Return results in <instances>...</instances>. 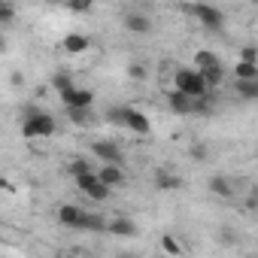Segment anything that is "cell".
Masks as SVG:
<instances>
[{"mask_svg": "<svg viewBox=\"0 0 258 258\" xmlns=\"http://www.w3.org/2000/svg\"><path fill=\"white\" fill-rule=\"evenodd\" d=\"M58 131V121L52 112L40 109V106H28L25 115H22V137L25 140H46V137H55Z\"/></svg>", "mask_w": 258, "mask_h": 258, "instance_id": "cell-1", "label": "cell"}, {"mask_svg": "<svg viewBox=\"0 0 258 258\" xmlns=\"http://www.w3.org/2000/svg\"><path fill=\"white\" fill-rule=\"evenodd\" d=\"M173 91H179V94H185L191 100H201V97L210 94L207 85H204V79H201V73L195 67H179L173 73Z\"/></svg>", "mask_w": 258, "mask_h": 258, "instance_id": "cell-2", "label": "cell"}, {"mask_svg": "<svg viewBox=\"0 0 258 258\" xmlns=\"http://www.w3.org/2000/svg\"><path fill=\"white\" fill-rule=\"evenodd\" d=\"M109 118H112L115 124L127 127V131H134V134H149V131H152L149 115L140 112V109H134V106H115V109H109Z\"/></svg>", "mask_w": 258, "mask_h": 258, "instance_id": "cell-3", "label": "cell"}, {"mask_svg": "<svg viewBox=\"0 0 258 258\" xmlns=\"http://www.w3.org/2000/svg\"><path fill=\"white\" fill-rule=\"evenodd\" d=\"M182 13L195 16L201 28L207 31H222L225 28V13L219 7H210V4H191V7H182Z\"/></svg>", "mask_w": 258, "mask_h": 258, "instance_id": "cell-4", "label": "cell"}, {"mask_svg": "<svg viewBox=\"0 0 258 258\" xmlns=\"http://www.w3.org/2000/svg\"><path fill=\"white\" fill-rule=\"evenodd\" d=\"M73 182H76V188H79L85 198H91V201H97V204L109 201V195H112V191H109V188L94 176V170H91V173H85V176H76Z\"/></svg>", "mask_w": 258, "mask_h": 258, "instance_id": "cell-5", "label": "cell"}, {"mask_svg": "<svg viewBox=\"0 0 258 258\" xmlns=\"http://www.w3.org/2000/svg\"><path fill=\"white\" fill-rule=\"evenodd\" d=\"M91 152H94L103 164H115V167H121V161H124L121 149H118L112 140H94V143H91Z\"/></svg>", "mask_w": 258, "mask_h": 258, "instance_id": "cell-6", "label": "cell"}, {"mask_svg": "<svg viewBox=\"0 0 258 258\" xmlns=\"http://www.w3.org/2000/svg\"><path fill=\"white\" fill-rule=\"evenodd\" d=\"M61 100H64V106L67 109H91V103H94V94H91V88H70V91H64L61 94Z\"/></svg>", "mask_w": 258, "mask_h": 258, "instance_id": "cell-7", "label": "cell"}, {"mask_svg": "<svg viewBox=\"0 0 258 258\" xmlns=\"http://www.w3.org/2000/svg\"><path fill=\"white\" fill-rule=\"evenodd\" d=\"M121 25H124V31H131V34H149L152 31V19L146 13H140V10H127L121 16Z\"/></svg>", "mask_w": 258, "mask_h": 258, "instance_id": "cell-8", "label": "cell"}, {"mask_svg": "<svg viewBox=\"0 0 258 258\" xmlns=\"http://www.w3.org/2000/svg\"><path fill=\"white\" fill-rule=\"evenodd\" d=\"M106 231H109L112 237H137V234H140L137 222L127 219V216H112V219H106Z\"/></svg>", "mask_w": 258, "mask_h": 258, "instance_id": "cell-9", "label": "cell"}, {"mask_svg": "<svg viewBox=\"0 0 258 258\" xmlns=\"http://www.w3.org/2000/svg\"><path fill=\"white\" fill-rule=\"evenodd\" d=\"M94 176H97L109 191H112V188H118V185L124 182V170H121V167H115V164H103L100 170H94Z\"/></svg>", "mask_w": 258, "mask_h": 258, "instance_id": "cell-10", "label": "cell"}, {"mask_svg": "<svg viewBox=\"0 0 258 258\" xmlns=\"http://www.w3.org/2000/svg\"><path fill=\"white\" fill-rule=\"evenodd\" d=\"M152 182H155V188H161V191H176V188H182V179H179V176H176L170 167H161V170H155Z\"/></svg>", "mask_w": 258, "mask_h": 258, "instance_id": "cell-11", "label": "cell"}, {"mask_svg": "<svg viewBox=\"0 0 258 258\" xmlns=\"http://www.w3.org/2000/svg\"><path fill=\"white\" fill-rule=\"evenodd\" d=\"M207 188H210V195H216V198H222V201H231V198L237 195V188H234V182H231L228 176H213V179L207 182Z\"/></svg>", "mask_w": 258, "mask_h": 258, "instance_id": "cell-12", "label": "cell"}, {"mask_svg": "<svg viewBox=\"0 0 258 258\" xmlns=\"http://www.w3.org/2000/svg\"><path fill=\"white\" fill-rule=\"evenodd\" d=\"M82 213H85V210H79L76 204H64V207L58 210V222H61L64 228H73V231H79V222H82Z\"/></svg>", "mask_w": 258, "mask_h": 258, "instance_id": "cell-13", "label": "cell"}, {"mask_svg": "<svg viewBox=\"0 0 258 258\" xmlns=\"http://www.w3.org/2000/svg\"><path fill=\"white\" fill-rule=\"evenodd\" d=\"M167 106H170L176 115H191V112H195V100L185 97V94H179V91H170V94H167Z\"/></svg>", "mask_w": 258, "mask_h": 258, "instance_id": "cell-14", "label": "cell"}, {"mask_svg": "<svg viewBox=\"0 0 258 258\" xmlns=\"http://www.w3.org/2000/svg\"><path fill=\"white\" fill-rule=\"evenodd\" d=\"M61 49L70 52V55H79V52L91 49V37H85V34H67L64 43H61Z\"/></svg>", "mask_w": 258, "mask_h": 258, "instance_id": "cell-15", "label": "cell"}, {"mask_svg": "<svg viewBox=\"0 0 258 258\" xmlns=\"http://www.w3.org/2000/svg\"><path fill=\"white\" fill-rule=\"evenodd\" d=\"M198 73H201V79H204L207 91H210V88H216V85H222V79H225V67H222V64L207 67V70H198Z\"/></svg>", "mask_w": 258, "mask_h": 258, "instance_id": "cell-16", "label": "cell"}, {"mask_svg": "<svg viewBox=\"0 0 258 258\" xmlns=\"http://www.w3.org/2000/svg\"><path fill=\"white\" fill-rule=\"evenodd\" d=\"M234 79H237V82H255V79H258V64H243V61H237V64H234Z\"/></svg>", "mask_w": 258, "mask_h": 258, "instance_id": "cell-17", "label": "cell"}, {"mask_svg": "<svg viewBox=\"0 0 258 258\" xmlns=\"http://www.w3.org/2000/svg\"><path fill=\"white\" fill-rule=\"evenodd\" d=\"M79 231H106V219L97 216V213H82Z\"/></svg>", "mask_w": 258, "mask_h": 258, "instance_id": "cell-18", "label": "cell"}, {"mask_svg": "<svg viewBox=\"0 0 258 258\" xmlns=\"http://www.w3.org/2000/svg\"><path fill=\"white\" fill-rule=\"evenodd\" d=\"M216 64H222V61H219V55L210 52V49H201V52L195 55V70H207V67H216Z\"/></svg>", "mask_w": 258, "mask_h": 258, "instance_id": "cell-19", "label": "cell"}, {"mask_svg": "<svg viewBox=\"0 0 258 258\" xmlns=\"http://www.w3.org/2000/svg\"><path fill=\"white\" fill-rule=\"evenodd\" d=\"M91 170H94V167H91L85 158H73V161L64 167V173H67V176H73V179H76V176H85V173H91Z\"/></svg>", "mask_w": 258, "mask_h": 258, "instance_id": "cell-20", "label": "cell"}, {"mask_svg": "<svg viewBox=\"0 0 258 258\" xmlns=\"http://www.w3.org/2000/svg\"><path fill=\"white\" fill-rule=\"evenodd\" d=\"M52 85H55V91H58V94H64V91H70V88H73V76L61 70V73H55V76H52Z\"/></svg>", "mask_w": 258, "mask_h": 258, "instance_id": "cell-21", "label": "cell"}, {"mask_svg": "<svg viewBox=\"0 0 258 258\" xmlns=\"http://www.w3.org/2000/svg\"><path fill=\"white\" fill-rule=\"evenodd\" d=\"M237 94L243 100H255L258 97V79L255 82H237Z\"/></svg>", "mask_w": 258, "mask_h": 258, "instance_id": "cell-22", "label": "cell"}, {"mask_svg": "<svg viewBox=\"0 0 258 258\" xmlns=\"http://www.w3.org/2000/svg\"><path fill=\"white\" fill-rule=\"evenodd\" d=\"M67 118H70L73 124L85 127V124H91V109H67Z\"/></svg>", "mask_w": 258, "mask_h": 258, "instance_id": "cell-23", "label": "cell"}, {"mask_svg": "<svg viewBox=\"0 0 258 258\" xmlns=\"http://www.w3.org/2000/svg\"><path fill=\"white\" fill-rule=\"evenodd\" d=\"M161 249H164L167 255H182V252H185V249L179 246V240H176L173 234H164V237H161Z\"/></svg>", "mask_w": 258, "mask_h": 258, "instance_id": "cell-24", "label": "cell"}, {"mask_svg": "<svg viewBox=\"0 0 258 258\" xmlns=\"http://www.w3.org/2000/svg\"><path fill=\"white\" fill-rule=\"evenodd\" d=\"M240 61H243V64H258V49H255L252 43H246V46L240 49Z\"/></svg>", "mask_w": 258, "mask_h": 258, "instance_id": "cell-25", "label": "cell"}, {"mask_svg": "<svg viewBox=\"0 0 258 258\" xmlns=\"http://www.w3.org/2000/svg\"><path fill=\"white\" fill-rule=\"evenodd\" d=\"M219 240H222V246H237V243H240V231H234V228H222Z\"/></svg>", "mask_w": 258, "mask_h": 258, "instance_id": "cell-26", "label": "cell"}, {"mask_svg": "<svg viewBox=\"0 0 258 258\" xmlns=\"http://www.w3.org/2000/svg\"><path fill=\"white\" fill-rule=\"evenodd\" d=\"M67 10L70 13H91L94 4H91V0H73V4H67Z\"/></svg>", "mask_w": 258, "mask_h": 258, "instance_id": "cell-27", "label": "cell"}, {"mask_svg": "<svg viewBox=\"0 0 258 258\" xmlns=\"http://www.w3.org/2000/svg\"><path fill=\"white\" fill-rule=\"evenodd\" d=\"M16 19V10L10 7V4H4V0H0V25H10Z\"/></svg>", "mask_w": 258, "mask_h": 258, "instance_id": "cell-28", "label": "cell"}, {"mask_svg": "<svg viewBox=\"0 0 258 258\" xmlns=\"http://www.w3.org/2000/svg\"><path fill=\"white\" fill-rule=\"evenodd\" d=\"M127 76H131V79H137V82H143L149 73H146V64H131V67H127Z\"/></svg>", "mask_w": 258, "mask_h": 258, "instance_id": "cell-29", "label": "cell"}, {"mask_svg": "<svg viewBox=\"0 0 258 258\" xmlns=\"http://www.w3.org/2000/svg\"><path fill=\"white\" fill-rule=\"evenodd\" d=\"M191 158H195V161H207V158H210V149H207L204 143H195V146H191Z\"/></svg>", "mask_w": 258, "mask_h": 258, "instance_id": "cell-30", "label": "cell"}, {"mask_svg": "<svg viewBox=\"0 0 258 258\" xmlns=\"http://www.w3.org/2000/svg\"><path fill=\"white\" fill-rule=\"evenodd\" d=\"M10 85H13V88H22V85H25V73H19V70L10 73Z\"/></svg>", "mask_w": 258, "mask_h": 258, "instance_id": "cell-31", "label": "cell"}, {"mask_svg": "<svg viewBox=\"0 0 258 258\" xmlns=\"http://www.w3.org/2000/svg\"><path fill=\"white\" fill-rule=\"evenodd\" d=\"M112 258H137L134 252H121V255H112Z\"/></svg>", "mask_w": 258, "mask_h": 258, "instance_id": "cell-32", "label": "cell"}, {"mask_svg": "<svg viewBox=\"0 0 258 258\" xmlns=\"http://www.w3.org/2000/svg\"><path fill=\"white\" fill-rule=\"evenodd\" d=\"M0 52H7V37L0 34Z\"/></svg>", "mask_w": 258, "mask_h": 258, "instance_id": "cell-33", "label": "cell"}, {"mask_svg": "<svg viewBox=\"0 0 258 258\" xmlns=\"http://www.w3.org/2000/svg\"><path fill=\"white\" fill-rule=\"evenodd\" d=\"M0 188H13V185H10V182H7L4 176H0Z\"/></svg>", "mask_w": 258, "mask_h": 258, "instance_id": "cell-34", "label": "cell"}, {"mask_svg": "<svg viewBox=\"0 0 258 258\" xmlns=\"http://www.w3.org/2000/svg\"><path fill=\"white\" fill-rule=\"evenodd\" d=\"M61 258H79V255H61Z\"/></svg>", "mask_w": 258, "mask_h": 258, "instance_id": "cell-35", "label": "cell"}]
</instances>
